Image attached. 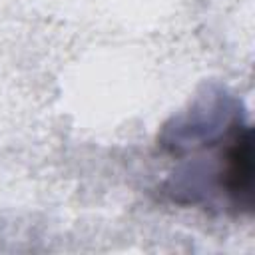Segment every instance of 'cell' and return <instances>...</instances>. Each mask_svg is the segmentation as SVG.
<instances>
[{"instance_id": "cell-1", "label": "cell", "mask_w": 255, "mask_h": 255, "mask_svg": "<svg viewBox=\"0 0 255 255\" xmlns=\"http://www.w3.org/2000/svg\"><path fill=\"white\" fill-rule=\"evenodd\" d=\"M221 185L237 207H251L253 199V137L251 129H235L221 153Z\"/></svg>"}]
</instances>
